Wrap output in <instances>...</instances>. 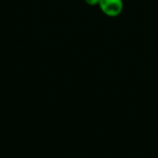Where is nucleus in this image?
<instances>
[{"label":"nucleus","instance_id":"1","mask_svg":"<svg viewBox=\"0 0 158 158\" xmlns=\"http://www.w3.org/2000/svg\"><path fill=\"white\" fill-rule=\"evenodd\" d=\"M98 5L102 12L108 17H118L124 7L122 0H99Z\"/></svg>","mask_w":158,"mask_h":158},{"label":"nucleus","instance_id":"2","mask_svg":"<svg viewBox=\"0 0 158 158\" xmlns=\"http://www.w3.org/2000/svg\"><path fill=\"white\" fill-rule=\"evenodd\" d=\"M89 6H96L99 4V0H84Z\"/></svg>","mask_w":158,"mask_h":158}]
</instances>
